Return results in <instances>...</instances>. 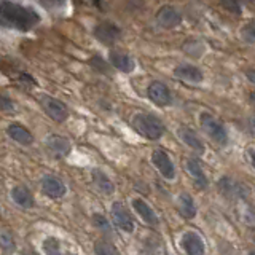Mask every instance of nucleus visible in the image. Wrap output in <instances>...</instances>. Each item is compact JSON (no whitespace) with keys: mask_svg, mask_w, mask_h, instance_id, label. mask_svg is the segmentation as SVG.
I'll return each mask as SVG.
<instances>
[{"mask_svg":"<svg viewBox=\"0 0 255 255\" xmlns=\"http://www.w3.org/2000/svg\"><path fill=\"white\" fill-rule=\"evenodd\" d=\"M91 64L95 65L97 70H102V72H105V70H107L105 63L102 61V59H99V58H93V59H91Z\"/></svg>","mask_w":255,"mask_h":255,"instance_id":"nucleus-29","label":"nucleus"},{"mask_svg":"<svg viewBox=\"0 0 255 255\" xmlns=\"http://www.w3.org/2000/svg\"><path fill=\"white\" fill-rule=\"evenodd\" d=\"M132 207H134V211H136L140 219L144 220V222L147 225H152V226H157L158 225V217H157V214L153 212V209L145 203V201L142 199H132Z\"/></svg>","mask_w":255,"mask_h":255,"instance_id":"nucleus-14","label":"nucleus"},{"mask_svg":"<svg viewBox=\"0 0 255 255\" xmlns=\"http://www.w3.org/2000/svg\"><path fill=\"white\" fill-rule=\"evenodd\" d=\"M199 123H201V128H203L206 134L212 140H216L220 145L226 144V131L219 120H216L212 115H209V113H203V115L199 117Z\"/></svg>","mask_w":255,"mask_h":255,"instance_id":"nucleus-3","label":"nucleus"},{"mask_svg":"<svg viewBox=\"0 0 255 255\" xmlns=\"http://www.w3.org/2000/svg\"><path fill=\"white\" fill-rule=\"evenodd\" d=\"M149 97L152 99V102H155L159 107H164V105H169L171 104V91L169 88L161 83V82H152L149 86Z\"/></svg>","mask_w":255,"mask_h":255,"instance_id":"nucleus-9","label":"nucleus"},{"mask_svg":"<svg viewBox=\"0 0 255 255\" xmlns=\"http://www.w3.org/2000/svg\"><path fill=\"white\" fill-rule=\"evenodd\" d=\"M43 251L46 252V255H61V247H59V241L56 238L45 239Z\"/></svg>","mask_w":255,"mask_h":255,"instance_id":"nucleus-23","label":"nucleus"},{"mask_svg":"<svg viewBox=\"0 0 255 255\" xmlns=\"http://www.w3.org/2000/svg\"><path fill=\"white\" fill-rule=\"evenodd\" d=\"M157 23L164 29H174L182 23V16H180V13L174 6L164 5L157 13Z\"/></svg>","mask_w":255,"mask_h":255,"instance_id":"nucleus-5","label":"nucleus"},{"mask_svg":"<svg viewBox=\"0 0 255 255\" xmlns=\"http://www.w3.org/2000/svg\"><path fill=\"white\" fill-rule=\"evenodd\" d=\"M249 255H255V252H251V254H249Z\"/></svg>","mask_w":255,"mask_h":255,"instance_id":"nucleus-36","label":"nucleus"},{"mask_svg":"<svg viewBox=\"0 0 255 255\" xmlns=\"http://www.w3.org/2000/svg\"><path fill=\"white\" fill-rule=\"evenodd\" d=\"M251 161H252V164L255 167V150H251Z\"/></svg>","mask_w":255,"mask_h":255,"instance_id":"nucleus-32","label":"nucleus"},{"mask_svg":"<svg viewBox=\"0 0 255 255\" xmlns=\"http://www.w3.org/2000/svg\"><path fill=\"white\" fill-rule=\"evenodd\" d=\"M252 126H254V129H255V118L252 120Z\"/></svg>","mask_w":255,"mask_h":255,"instance_id":"nucleus-34","label":"nucleus"},{"mask_svg":"<svg viewBox=\"0 0 255 255\" xmlns=\"http://www.w3.org/2000/svg\"><path fill=\"white\" fill-rule=\"evenodd\" d=\"M251 100H252V104L255 105V95H251Z\"/></svg>","mask_w":255,"mask_h":255,"instance_id":"nucleus-33","label":"nucleus"},{"mask_svg":"<svg viewBox=\"0 0 255 255\" xmlns=\"http://www.w3.org/2000/svg\"><path fill=\"white\" fill-rule=\"evenodd\" d=\"M93 219H95V223H96L99 228H104V230H109V223H107V220H105L102 216H99V214H95V216H93Z\"/></svg>","mask_w":255,"mask_h":255,"instance_id":"nucleus-28","label":"nucleus"},{"mask_svg":"<svg viewBox=\"0 0 255 255\" xmlns=\"http://www.w3.org/2000/svg\"><path fill=\"white\" fill-rule=\"evenodd\" d=\"M95 251H96V255H118L117 247L113 246L112 243H109L107 239H99V241H96Z\"/></svg>","mask_w":255,"mask_h":255,"instance_id":"nucleus-22","label":"nucleus"},{"mask_svg":"<svg viewBox=\"0 0 255 255\" xmlns=\"http://www.w3.org/2000/svg\"><path fill=\"white\" fill-rule=\"evenodd\" d=\"M112 220L117 226L122 228L123 231L131 233L134 230V222L131 214L128 212L126 207L122 203H113L112 206Z\"/></svg>","mask_w":255,"mask_h":255,"instance_id":"nucleus-6","label":"nucleus"},{"mask_svg":"<svg viewBox=\"0 0 255 255\" xmlns=\"http://www.w3.org/2000/svg\"><path fill=\"white\" fill-rule=\"evenodd\" d=\"M0 18H2V24L5 28H13L18 31H29L40 21V16L32 8L13 3L10 0H2Z\"/></svg>","mask_w":255,"mask_h":255,"instance_id":"nucleus-1","label":"nucleus"},{"mask_svg":"<svg viewBox=\"0 0 255 255\" xmlns=\"http://www.w3.org/2000/svg\"><path fill=\"white\" fill-rule=\"evenodd\" d=\"M110 63L115 69L122 70V72H132L136 64H134L132 58L129 55L122 51H112L110 53Z\"/></svg>","mask_w":255,"mask_h":255,"instance_id":"nucleus-15","label":"nucleus"},{"mask_svg":"<svg viewBox=\"0 0 255 255\" xmlns=\"http://www.w3.org/2000/svg\"><path fill=\"white\" fill-rule=\"evenodd\" d=\"M246 75H247V78H249V82H252L255 85V70H247Z\"/></svg>","mask_w":255,"mask_h":255,"instance_id":"nucleus-31","label":"nucleus"},{"mask_svg":"<svg viewBox=\"0 0 255 255\" xmlns=\"http://www.w3.org/2000/svg\"><path fill=\"white\" fill-rule=\"evenodd\" d=\"M40 104H42L43 110L46 112V115H50V118H53L58 123H63L69 117V110H67L65 104H63L61 100H58L55 97L50 96H43L40 99Z\"/></svg>","mask_w":255,"mask_h":255,"instance_id":"nucleus-4","label":"nucleus"},{"mask_svg":"<svg viewBox=\"0 0 255 255\" xmlns=\"http://www.w3.org/2000/svg\"><path fill=\"white\" fill-rule=\"evenodd\" d=\"M180 244H182L187 255H204V243L196 233H185Z\"/></svg>","mask_w":255,"mask_h":255,"instance_id":"nucleus-11","label":"nucleus"},{"mask_svg":"<svg viewBox=\"0 0 255 255\" xmlns=\"http://www.w3.org/2000/svg\"><path fill=\"white\" fill-rule=\"evenodd\" d=\"M28 255H37V254H33V252H29Z\"/></svg>","mask_w":255,"mask_h":255,"instance_id":"nucleus-35","label":"nucleus"},{"mask_svg":"<svg viewBox=\"0 0 255 255\" xmlns=\"http://www.w3.org/2000/svg\"><path fill=\"white\" fill-rule=\"evenodd\" d=\"M225 8H228L230 11L236 13V15H239L241 13V6H239V0H222Z\"/></svg>","mask_w":255,"mask_h":255,"instance_id":"nucleus-27","label":"nucleus"},{"mask_svg":"<svg viewBox=\"0 0 255 255\" xmlns=\"http://www.w3.org/2000/svg\"><path fill=\"white\" fill-rule=\"evenodd\" d=\"M179 211L182 212V216L187 219H193L196 216V206H194V201L190 194L182 193L179 196Z\"/></svg>","mask_w":255,"mask_h":255,"instance_id":"nucleus-21","label":"nucleus"},{"mask_svg":"<svg viewBox=\"0 0 255 255\" xmlns=\"http://www.w3.org/2000/svg\"><path fill=\"white\" fill-rule=\"evenodd\" d=\"M40 5H43L46 10H55V8H61L64 5V0H38Z\"/></svg>","mask_w":255,"mask_h":255,"instance_id":"nucleus-25","label":"nucleus"},{"mask_svg":"<svg viewBox=\"0 0 255 255\" xmlns=\"http://www.w3.org/2000/svg\"><path fill=\"white\" fill-rule=\"evenodd\" d=\"M46 147H48V150L56 158H64L69 155V152H70L69 140L63 136H50L46 139Z\"/></svg>","mask_w":255,"mask_h":255,"instance_id":"nucleus-13","label":"nucleus"},{"mask_svg":"<svg viewBox=\"0 0 255 255\" xmlns=\"http://www.w3.org/2000/svg\"><path fill=\"white\" fill-rule=\"evenodd\" d=\"M2 249L6 251V252L15 249V241L11 239V236L8 233H2Z\"/></svg>","mask_w":255,"mask_h":255,"instance_id":"nucleus-26","label":"nucleus"},{"mask_svg":"<svg viewBox=\"0 0 255 255\" xmlns=\"http://www.w3.org/2000/svg\"><path fill=\"white\" fill-rule=\"evenodd\" d=\"M152 161L164 179L171 180L176 177V169H174V164L171 158L167 157V153H164L163 150H155L152 153Z\"/></svg>","mask_w":255,"mask_h":255,"instance_id":"nucleus-8","label":"nucleus"},{"mask_svg":"<svg viewBox=\"0 0 255 255\" xmlns=\"http://www.w3.org/2000/svg\"><path fill=\"white\" fill-rule=\"evenodd\" d=\"M91 176H93V182H95V185L97 187V190L100 193H104V194L113 193L115 185H113V182L109 179V176H107L105 172H102L100 169H93Z\"/></svg>","mask_w":255,"mask_h":255,"instance_id":"nucleus-17","label":"nucleus"},{"mask_svg":"<svg viewBox=\"0 0 255 255\" xmlns=\"http://www.w3.org/2000/svg\"><path fill=\"white\" fill-rule=\"evenodd\" d=\"M180 137H182L184 142L189 147H191L193 150H196L198 153H204V145L201 144L199 137L190 128H182V129H180Z\"/></svg>","mask_w":255,"mask_h":255,"instance_id":"nucleus-20","label":"nucleus"},{"mask_svg":"<svg viewBox=\"0 0 255 255\" xmlns=\"http://www.w3.org/2000/svg\"><path fill=\"white\" fill-rule=\"evenodd\" d=\"M11 198L13 201L18 204L24 207V209H31V207H33V196L32 193L26 189V187L19 185V187H15V189L11 190Z\"/></svg>","mask_w":255,"mask_h":255,"instance_id":"nucleus-18","label":"nucleus"},{"mask_svg":"<svg viewBox=\"0 0 255 255\" xmlns=\"http://www.w3.org/2000/svg\"><path fill=\"white\" fill-rule=\"evenodd\" d=\"M241 35L249 43H255V23H249L246 24L243 31H241Z\"/></svg>","mask_w":255,"mask_h":255,"instance_id":"nucleus-24","label":"nucleus"},{"mask_svg":"<svg viewBox=\"0 0 255 255\" xmlns=\"http://www.w3.org/2000/svg\"><path fill=\"white\" fill-rule=\"evenodd\" d=\"M6 132H8V136L16 140L18 144H23V145H31L33 142V136L31 134V131L26 129L24 126L18 125V123H13L8 126V129H6Z\"/></svg>","mask_w":255,"mask_h":255,"instance_id":"nucleus-16","label":"nucleus"},{"mask_svg":"<svg viewBox=\"0 0 255 255\" xmlns=\"http://www.w3.org/2000/svg\"><path fill=\"white\" fill-rule=\"evenodd\" d=\"M122 35V31H120L118 26L110 24V23H100L96 26L95 29V37L102 42L104 45H112L115 43L117 40Z\"/></svg>","mask_w":255,"mask_h":255,"instance_id":"nucleus-7","label":"nucleus"},{"mask_svg":"<svg viewBox=\"0 0 255 255\" xmlns=\"http://www.w3.org/2000/svg\"><path fill=\"white\" fill-rule=\"evenodd\" d=\"M42 191L50 198H61L65 194V185L55 176H45L42 179Z\"/></svg>","mask_w":255,"mask_h":255,"instance_id":"nucleus-10","label":"nucleus"},{"mask_svg":"<svg viewBox=\"0 0 255 255\" xmlns=\"http://www.w3.org/2000/svg\"><path fill=\"white\" fill-rule=\"evenodd\" d=\"M187 171H189V174L193 177L196 189H199V190L206 189V187H207V179L203 174V169H201V166H199L198 161L190 159L189 163H187Z\"/></svg>","mask_w":255,"mask_h":255,"instance_id":"nucleus-19","label":"nucleus"},{"mask_svg":"<svg viewBox=\"0 0 255 255\" xmlns=\"http://www.w3.org/2000/svg\"><path fill=\"white\" fill-rule=\"evenodd\" d=\"M174 75L177 78L184 80V82H190V83H199L203 82V72H201L198 67L190 65V64H180L176 67L174 70Z\"/></svg>","mask_w":255,"mask_h":255,"instance_id":"nucleus-12","label":"nucleus"},{"mask_svg":"<svg viewBox=\"0 0 255 255\" xmlns=\"http://www.w3.org/2000/svg\"><path fill=\"white\" fill-rule=\"evenodd\" d=\"M132 128L139 134H142L144 137L150 140H157L163 136L164 126L157 117L149 115V113H139L132 118Z\"/></svg>","mask_w":255,"mask_h":255,"instance_id":"nucleus-2","label":"nucleus"},{"mask_svg":"<svg viewBox=\"0 0 255 255\" xmlns=\"http://www.w3.org/2000/svg\"><path fill=\"white\" fill-rule=\"evenodd\" d=\"M2 109L3 110H13V102L8 99V97H2Z\"/></svg>","mask_w":255,"mask_h":255,"instance_id":"nucleus-30","label":"nucleus"}]
</instances>
